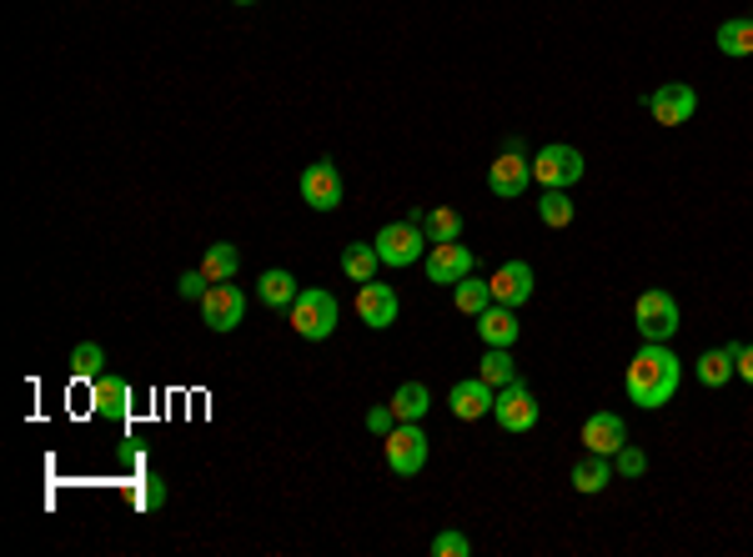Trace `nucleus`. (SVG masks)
<instances>
[{
  "label": "nucleus",
  "instance_id": "obj_16",
  "mask_svg": "<svg viewBox=\"0 0 753 557\" xmlns=\"http://www.w3.org/2000/svg\"><path fill=\"white\" fill-rule=\"evenodd\" d=\"M488 286H492V302H502V306H523L527 296H533V266L527 262H502L498 272L488 276Z\"/></svg>",
  "mask_w": 753,
  "mask_h": 557
},
{
  "label": "nucleus",
  "instance_id": "obj_2",
  "mask_svg": "<svg viewBox=\"0 0 753 557\" xmlns=\"http://www.w3.org/2000/svg\"><path fill=\"white\" fill-rule=\"evenodd\" d=\"M286 317H292V332L302 341H327L332 332H337L342 306H337V296L322 292V286H302V296L286 306Z\"/></svg>",
  "mask_w": 753,
  "mask_h": 557
},
{
  "label": "nucleus",
  "instance_id": "obj_23",
  "mask_svg": "<svg viewBox=\"0 0 753 557\" xmlns=\"http://www.w3.org/2000/svg\"><path fill=\"white\" fill-rule=\"evenodd\" d=\"M377 266H383V256H377L372 241H352L347 252H342V276H347V282H372Z\"/></svg>",
  "mask_w": 753,
  "mask_h": 557
},
{
  "label": "nucleus",
  "instance_id": "obj_34",
  "mask_svg": "<svg viewBox=\"0 0 753 557\" xmlns=\"http://www.w3.org/2000/svg\"><path fill=\"white\" fill-rule=\"evenodd\" d=\"M207 272H201V266H197V272H181V282H176V292H181L186 296V302H201V296H207Z\"/></svg>",
  "mask_w": 753,
  "mask_h": 557
},
{
  "label": "nucleus",
  "instance_id": "obj_9",
  "mask_svg": "<svg viewBox=\"0 0 753 557\" xmlns=\"http://www.w3.org/2000/svg\"><path fill=\"white\" fill-rule=\"evenodd\" d=\"M241 317H247V292L237 282H211L201 296V322L211 332H237Z\"/></svg>",
  "mask_w": 753,
  "mask_h": 557
},
{
  "label": "nucleus",
  "instance_id": "obj_39",
  "mask_svg": "<svg viewBox=\"0 0 753 557\" xmlns=\"http://www.w3.org/2000/svg\"><path fill=\"white\" fill-rule=\"evenodd\" d=\"M749 21H753V11H749Z\"/></svg>",
  "mask_w": 753,
  "mask_h": 557
},
{
  "label": "nucleus",
  "instance_id": "obj_28",
  "mask_svg": "<svg viewBox=\"0 0 753 557\" xmlns=\"http://www.w3.org/2000/svg\"><path fill=\"white\" fill-rule=\"evenodd\" d=\"M427 407H432V392H427L422 382H402V387L393 392V412H397V422H422Z\"/></svg>",
  "mask_w": 753,
  "mask_h": 557
},
{
  "label": "nucleus",
  "instance_id": "obj_4",
  "mask_svg": "<svg viewBox=\"0 0 753 557\" xmlns=\"http://www.w3.org/2000/svg\"><path fill=\"white\" fill-rule=\"evenodd\" d=\"M372 246H377L383 266H417L427 256V231H422V221L402 217V221H387V227L372 237Z\"/></svg>",
  "mask_w": 753,
  "mask_h": 557
},
{
  "label": "nucleus",
  "instance_id": "obj_22",
  "mask_svg": "<svg viewBox=\"0 0 753 557\" xmlns=\"http://www.w3.org/2000/svg\"><path fill=\"white\" fill-rule=\"evenodd\" d=\"M201 272H207V282H237L241 252L231 246V241H211L207 256H201Z\"/></svg>",
  "mask_w": 753,
  "mask_h": 557
},
{
  "label": "nucleus",
  "instance_id": "obj_20",
  "mask_svg": "<svg viewBox=\"0 0 753 557\" xmlns=\"http://www.w3.org/2000/svg\"><path fill=\"white\" fill-rule=\"evenodd\" d=\"M296 296H302V286H296V276L286 272V266H272V272H262V282H257V302L272 306V312L292 306Z\"/></svg>",
  "mask_w": 753,
  "mask_h": 557
},
{
  "label": "nucleus",
  "instance_id": "obj_35",
  "mask_svg": "<svg viewBox=\"0 0 753 557\" xmlns=\"http://www.w3.org/2000/svg\"><path fill=\"white\" fill-rule=\"evenodd\" d=\"M362 422H367V432H372V438H387V432H393V427H397V412H393V407H372V412L362 417Z\"/></svg>",
  "mask_w": 753,
  "mask_h": 557
},
{
  "label": "nucleus",
  "instance_id": "obj_3",
  "mask_svg": "<svg viewBox=\"0 0 753 557\" xmlns=\"http://www.w3.org/2000/svg\"><path fill=\"white\" fill-rule=\"evenodd\" d=\"M634 327L644 341H673L683 327V312H678V296L668 286H648L634 302Z\"/></svg>",
  "mask_w": 753,
  "mask_h": 557
},
{
  "label": "nucleus",
  "instance_id": "obj_27",
  "mask_svg": "<svg viewBox=\"0 0 753 557\" xmlns=\"http://www.w3.org/2000/svg\"><path fill=\"white\" fill-rule=\"evenodd\" d=\"M478 377H482V382H492V387H508V382H517V361H513V347H488V351H482V361H478Z\"/></svg>",
  "mask_w": 753,
  "mask_h": 557
},
{
  "label": "nucleus",
  "instance_id": "obj_10",
  "mask_svg": "<svg viewBox=\"0 0 753 557\" xmlns=\"http://www.w3.org/2000/svg\"><path fill=\"white\" fill-rule=\"evenodd\" d=\"M402 317V296H397V286L393 282H362V292H357V322L362 327H372V332H387L393 322Z\"/></svg>",
  "mask_w": 753,
  "mask_h": 557
},
{
  "label": "nucleus",
  "instance_id": "obj_12",
  "mask_svg": "<svg viewBox=\"0 0 753 557\" xmlns=\"http://www.w3.org/2000/svg\"><path fill=\"white\" fill-rule=\"evenodd\" d=\"M422 266H427V282L432 286H458L462 276L478 272V256H472L462 241H432V252L422 256Z\"/></svg>",
  "mask_w": 753,
  "mask_h": 557
},
{
  "label": "nucleus",
  "instance_id": "obj_14",
  "mask_svg": "<svg viewBox=\"0 0 753 557\" xmlns=\"http://www.w3.org/2000/svg\"><path fill=\"white\" fill-rule=\"evenodd\" d=\"M533 186V161H527L523 151H502L498 161L488 166V191L498 201H517Z\"/></svg>",
  "mask_w": 753,
  "mask_h": 557
},
{
  "label": "nucleus",
  "instance_id": "obj_36",
  "mask_svg": "<svg viewBox=\"0 0 753 557\" xmlns=\"http://www.w3.org/2000/svg\"><path fill=\"white\" fill-rule=\"evenodd\" d=\"M733 367H739V377L753 387V341H749V347H739V357H733Z\"/></svg>",
  "mask_w": 753,
  "mask_h": 557
},
{
  "label": "nucleus",
  "instance_id": "obj_8",
  "mask_svg": "<svg viewBox=\"0 0 753 557\" xmlns=\"http://www.w3.org/2000/svg\"><path fill=\"white\" fill-rule=\"evenodd\" d=\"M302 201L312 211H337L347 201V181H342L337 161H312L302 171Z\"/></svg>",
  "mask_w": 753,
  "mask_h": 557
},
{
  "label": "nucleus",
  "instance_id": "obj_1",
  "mask_svg": "<svg viewBox=\"0 0 753 557\" xmlns=\"http://www.w3.org/2000/svg\"><path fill=\"white\" fill-rule=\"evenodd\" d=\"M623 387H628V402L634 407L658 412V407H668L678 397V387H683V361H678V351L668 347V341H644V347L634 351V361H628Z\"/></svg>",
  "mask_w": 753,
  "mask_h": 557
},
{
  "label": "nucleus",
  "instance_id": "obj_33",
  "mask_svg": "<svg viewBox=\"0 0 753 557\" xmlns=\"http://www.w3.org/2000/svg\"><path fill=\"white\" fill-rule=\"evenodd\" d=\"M132 503L142 507V513H156V507L166 503V487H161V477H136V492H132Z\"/></svg>",
  "mask_w": 753,
  "mask_h": 557
},
{
  "label": "nucleus",
  "instance_id": "obj_5",
  "mask_svg": "<svg viewBox=\"0 0 753 557\" xmlns=\"http://www.w3.org/2000/svg\"><path fill=\"white\" fill-rule=\"evenodd\" d=\"M427 452H432V438H427L417 422H397L383 438V458L397 477H417L427 467Z\"/></svg>",
  "mask_w": 753,
  "mask_h": 557
},
{
  "label": "nucleus",
  "instance_id": "obj_11",
  "mask_svg": "<svg viewBox=\"0 0 753 557\" xmlns=\"http://www.w3.org/2000/svg\"><path fill=\"white\" fill-rule=\"evenodd\" d=\"M648 116L658 120V126H683V120H693V111H699V91L688 86V81H668V86H658V91H648Z\"/></svg>",
  "mask_w": 753,
  "mask_h": 557
},
{
  "label": "nucleus",
  "instance_id": "obj_26",
  "mask_svg": "<svg viewBox=\"0 0 753 557\" xmlns=\"http://www.w3.org/2000/svg\"><path fill=\"white\" fill-rule=\"evenodd\" d=\"M693 377H699L703 387H723L729 377H739V367H733V351L729 347H719V351H703L699 361H693Z\"/></svg>",
  "mask_w": 753,
  "mask_h": 557
},
{
  "label": "nucleus",
  "instance_id": "obj_18",
  "mask_svg": "<svg viewBox=\"0 0 753 557\" xmlns=\"http://www.w3.org/2000/svg\"><path fill=\"white\" fill-rule=\"evenodd\" d=\"M517 306H502V302H492L488 312L478 317V337H482V347H513L517 341Z\"/></svg>",
  "mask_w": 753,
  "mask_h": 557
},
{
  "label": "nucleus",
  "instance_id": "obj_37",
  "mask_svg": "<svg viewBox=\"0 0 753 557\" xmlns=\"http://www.w3.org/2000/svg\"><path fill=\"white\" fill-rule=\"evenodd\" d=\"M121 462H126V467H142V448H136V442H126V448H121Z\"/></svg>",
  "mask_w": 753,
  "mask_h": 557
},
{
  "label": "nucleus",
  "instance_id": "obj_19",
  "mask_svg": "<svg viewBox=\"0 0 753 557\" xmlns=\"http://www.w3.org/2000/svg\"><path fill=\"white\" fill-rule=\"evenodd\" d=\"M568 482H573V492H583V497H593V492H603V487H608V482H613V458H603V452H588V458H578V462H573Z\"/></svg>",
  "mask_w": 753,
  "mask_h": 557
},
{
  "label": "nucleus",
  "instance_id": "obj_21",
  "mask_svg": "<svg viewBox=\"0 0 753 557\" xmlns=\"http://www.w3.org/2000/svg\"><path fill=\"white\" fill-rule=\"evenodd\" d=\"M713 45H719L729 61H743V55H753V21H749V15H733V21H723L719 35H713Z\"/></svg>",
  "mask_w": 753,
  "mask_h": 557
},
{
  "label": "nucleus",
  "instance_id": "obj_17",
  "mask_svg": "<svg viewBox=\"0 0 753 557\" xmlns=\"http://www.w3.org/2000/svg\"><path fill=\"white\" fill-rule=\"evenodd\" d=\"M623 442H628V422H623L618 412H593L588 422H583V448H588V452L613 458Z\"/></svg>",
  "mask_w": 753,
  "mask_h": 557
},
{
  "label": "nucleus",
  "instance_id": "obj_25",
  "mask_svg": "<svg viewBox=\"0 0 753 557\" xmlns=\"http://www.w3.org/2000/svg\"><path fill=\"white\" fill-rule=\"evenodd\" d=\"M452 306H458L462 317L478 322L482 312L492 306V286H488V282H478V276H462V282L452 286Z\"/></svg>",
  "mask_w": 753,
  "mask_h": 557
},
{
  "label": "nucleus",
  "instance_id": "obj_38",
  "mask_svg": "<svg viewBox=\"0 0 753 557\" xmlns=\"http://www.w3.org/2000/svg\"><path fill=\"white\" fill-rule=\"evenodd\" d=\"M231 6H257V0H231Z\"/></svg>",
  "mask_w": 753,
  "mask_h": 557
},
{
  "label": "nucleus",
  "instance_id": "obj_24",
  "mask_svg": "<svg viewBox=\"0 0 753 557\" xmlns=\"http://www.w3.org/2000/svg\"><path fill=\"white\" fill-rule=\"evenodd\" d=\"M573 217H578V207H573L568 191H557V186H547L543 197H537V221H543V227L563 231V227H573Z\"/></svg>",
  "mask_w": 753,
  "mask_h": 557
},
{
  "label": "nucleus",
  "instance_id": "obj_13",
  "mask_svg": "<svg viewBox=\"0 0 753 557\" xmlns=\"http://www.w3.org/2000/svg\"><path fill=\"white\" fill-rule=\"evenodd\" d=\"M91 412H96L101 422H111V427H126L132 422V382L116 377V371L96 377V382H91Z\"/></svg>",
  "mask_w": 753,
  "mask_h": 557
},
{
  "label": "nucleus",
  "instance_id": "obj_31",
  "mask_svg": "<svg viewBox=\"0 0 753 557\" xmlns=\"http://www.w3.org/2000/svg\"><path fill=\"white\" fill-rule=\"evenodd\" d=\"M613 472H618V477H628V482L644 477V472H648V452L634 448V442H623V448L613 452Z\"/></svg>",
  "mask_w": 753,
  "mask_h": 557
},
{
  "label": "nucleus",
  "instance_id": "obj_6",
  "mask_svg": "<svg viewBox=\"0 0 753 557\" xmlns=\"http://www.w3.org/2000/svg\"><path fill=\"white\" fill-rule=\"evenodd\" d=\"M583 176H588V161H583V151L578 146H543V151L533 156V181L543 186H557V191H568V186H578Z\"/></svg>",
  "mask_w": 753,
  "mask_h": 557
},
{
  "label": "nucleus",
  "instance_id": "obj_7",
  "mask_svg": "<svg viewBox=\"0 0 753 557\" xmlns=\"http://www.w3.org/2000/svg\"><path fill=\"white\" fill-rule=\"evenodd\" d=\"M492 422L502 427V432H533L537 427V397L533 387L517 377V382L498 387V402H492Z\"/></svg>",
  "mask_w": 753,
  "mask_h": 557
},
{
  "label": "nucleus",
  "instance_id": "obj_15",
  "mask_svg": "<svg viewBox=\"0 0 753 557\" xmlns=\"http://www.w3.org/2000/svg\"><path fill=\"white\" fill-rule=\"evenodd\" d=\"M492 402H498V387L482 382V377H462V382H452V392H448V412L458 417V422L492 417Z\"/></svg>",
  "mask_w": 753,
  "mask_h": 557
},
{
  "label": "nucleus",
  "instance_id": "obj_32",
  "mask_svg": "<svg viewBox=\"0 0 753 557\" xmlns=\"http://www.w3.org/2000/svg\"><path fill=\"white\" fill-rule=\"evenodd\" d=\"M432 557H472V537H462L458 527H442L432 537Z\"/></svg>",
  "mask_w": 753,
  "mask_h": 557
},
{
  "label": "nucleus",
  "instance_id": "obj_29",
  "mask_svg": "<svg viewBox=\"0 0 753 557\" xmlns=\"http://www.w3.org/2000/svg\"><path fill=\"white\" fill-rule=\"evenodd\" d=\"M427 241H462V211L458 207H432L422 221Z\"/></svg>",
  "mask_w": 753,
  "mask_h": 557
},
{
  "label": "nucleus",
  "instance_id": "obj_30",
  "mask_svg": "<svg viewBox=\"0 0 753 557\" xmlns=\"http://www.w3.org/2000/svg\"><path fill=\"white\" fill-rule=\"evenodd\" d=\"M71 377H76V382H96V377H106V351H101L96 341H81V347L71 351Z\"/></svg>",
  "mask_w": 753,
  "mask_h": 557
}]
</instances>
